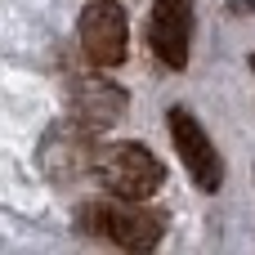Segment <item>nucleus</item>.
<instances>
[{
  "mask_svg": "<svg viewBox=\"0 0 255 255\" xmlns=\"http://www.w3.org/2000/svg\"><path fill=\"white\" fill-rule=\"evenodd\" d=\"M81 229L108 238L121 251H152L166 238V220L157 211H143L139 202L121 197V202H90L81 206Z\"/></svg>",
  "mask_w": 255,
  "mask_h": 255,
  "instance_id": "nucleus-1",
  "label": "nucleus"
},
{
  "mask_svg": "<svg viewBox=\"0 0 255 255\" xmlns=\"http://www.w3.org/2000/svg\"><path fill=\"white\" fill-rule=\"evenodd\" d=\"M94 175L108 184V193L130 197V202H143L166 184L161 161L143 143H103L94 152Z\"/></svg>",
  "mask_w": 255,
  "mask_h": 255,
  "instance_id": "nucleus-2",
  "label": "nucleus"
},
{
  "mask_svg": "<svg viewBox=\"0 0 255 255\" xmlns=\"http://www.w3.org/2000/svg\"><path fill=\"white\" fill-rule=\"evenodd\" d=\"M76 36H81V54L94 67H117L130 54V18H126V9L117 0L85 4L81 22H76Z\"/></svg>",
  "mask_w": 255,
  "mask_h": 255,
  "instance_id": "nucleus-3",
  "label": "nucleus"
},
{
  "mask_svg": "<svg viewBox=\"0 0 255 255\" xmlns=\"http://www.w3.org/2000/svg\"><path fill=\"white\" fill-rule=\"evenodd\" d=\"M170 139H175V152H179L184 170L193 175V184L206 188V193H215L224 184V161H220L211 134L202 130V121L188 108H170Z\"/></svg>",
  "mask_w": 255,
  "mask_h": 255,
  "instance_id": "nucleus-4",
  "label": "nucleus"
},
{
  "mask_svg": "<svg viewBox=\"0 0 255 255\" xmlns=\"http://www.w3.org/2000/svg\"><path fill=\"white\" fill-rule=\"evenodd\" d=\"M94 143H90V126L85 121H63V126H54L49 134H45V143H40V166H45V175L49 179H58V184H72V179H81L85 170H94Z\"/></svg>",
  "mask_w": 255,
  "mask_h": 255,
  "instance_id": "nucleus-5",
  "label": "nucleus"
},
{
  "mask_svg": "<svg viewBox=\"0 0 255 255\" xmlns=\"http://www.w3.org/2000/svg\"><path fill=\"white\" fill-rule=\"evenodd\" d=\"M148 45L166 67H184L193 54V0H157L148 13Z\"/></svg>",
  "mask_w": 255,
  "mask_h": 255,
  "instance_id": "nucleus-6",
  "label": "nucleus"
},
{
  "mask_svg": "<svg viewBox=\"0 0 255 255\" xmlns=\"http://www.w3.org/2000/svg\"><path fill=\"white\" fill-rule=\"evenodd\" d=\"M126 103H130V94L108 76H72L67 81V112L85 126H108V121L126 117Z\"/></svg>",
  "mask_w": 255,
  "mask_h": 255,
  "instance_id": "nucleus-7",
  "label": "nucleus"
}]
</instances>
